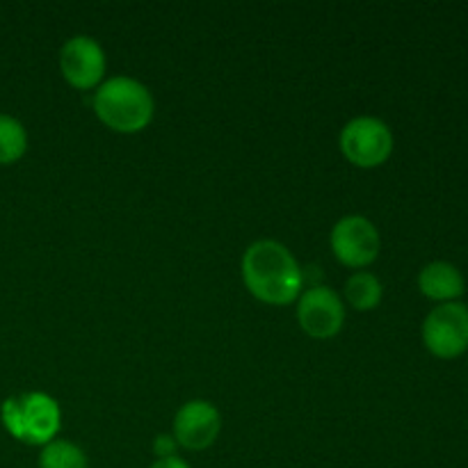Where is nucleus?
Instances as JSON below:
<instances>
[{"label":"nucleus","mask_w":468,"mask_h":468,"mask_svg":"<svg viewBox=\"0 0 468 468\" xmlns=\"http://www.w3.org/2000/svg\"><path fill=\"white\" fill-rule=\"evenodd\" d=\"M219 434V411L204 400H192L174 419V441L187 451H204Z\"/></svg>","instance_id":"obj_9"},{"label":"nucleus","mask_w":468,"mask_h":468,"mask_svg":"<svg viewBox=\"0 0 468 468\" xmlns=\"http://www.w3.org/2000/svg\"><path fill=\"white\" fill-rule=\"evenodd\" d=\"M27 135L18 119L0 114V165L16 163L26 154Z\"/></svg>","instance_id":"obj_12"},{"label":"nucleus","mask_w":468,"mask_h":468,"mask_svg":"<svg viewBox=\"0 0 468 468\" xmlns=\"http://www.w3.org/2000/svg\"><path fill=\"white\" fill-rule=\"evenodd\" d=\"M242 277L251 295L265 304H288L302 291L300 265L277 240H259L245 251Z\"/></svg>","instance_id":"obj_1"},{"label":"nucleus","mask_w":468,"mask_h":468,"mask_svg":"<svg viewBox=\"0 0 468 468\" xmlns=\"http://www.w3.org/2000/svg\"><path fill=\"white\" fill-rule=\"evenodd\" d=\"M3 423L23 443H50L59 430L58 402L46 393H26L3 405Z\"/></svg>","instance_id":"obj_3"},{"label":"nucleus","mask_w":468,"mask_h":468,"mask_svg":"<svg viewBox=\"0 0 468 468\" xmlns=\"http://www.w3.org/2000/svg\"><path fill=\"white\" fill-rule=\"evenodd\" d=\"M425 347L439 359H455L468 350V309L460 302L437 306L423 323Z\"/></svg>","instance_id":"obj_5"},{"label":"nucleus","mask_w":468,"mask_h":468,"mask_svg":"<svg viewBox=\"0 0 468 468\" xmlns=\"http://www.w3.org/2000/svg\"><path fill=\"white\" fill-rule=\"evenodd\" d=\"M420 292L430 300L439 302H452L464 292V277L460 270L443 261H434V263L425 265L419 274Z\"/></svg>","instance_id":"obj_10"},{"label":"nucleus","mask_w":468,"mask_h":468,"mask_svg":"<svg viewBox=\"0 0 468 468\" xmlns=\"http://www.w3.org/2000/svg\"><path fill=\"white\" fill-rule=\"evenodd\" d=\"M59 67L67 82H71L78 90H91L103 80L105 55L90 37H73L62 46Z\"/></svg>","instance_id":"obj_8"},{"label":"nucleus","mask_w":468,"mask_h":468,"mask_svg":"<svg viewBox=\"0 0 468 468\" xmlns=\"http://www.w3.org/2000/svg\"><path fill=\"white\" fill-rule=\"evenodd\" d=\"M101 122L117 133H137L154 117V99L142 82L133 78H110L94 96Z\"/></svg>","instance_id":"obj_2"},{"label":"nucleus","mask_w":468,"mask_h":468,"mask_svg":"<svg viewBox=\"0 0 468 468\" xmlns=\"http://www.w3.org/2000/svg\"><path fill=\"white\" fill-rule=\"evenodd\" d=\"M297 318L309 336L329 338L341 332L343 323H346V311H343L341 297L332 288L320 286L311 288L302 295Z\"/></svg>","instance_id":"obj_7"},{"label":"nucleus","mask_w":468,"mask_h":468,"mask_svg":"<svg viewBox=\"0 0 468 468\" xmlns=\"http://www.w3.org/2000/svg\"><path fill=\"white\" fill-rule=\"evenodd\" d=\"M39 468H87V460L80 448L73 443L50 441L41 452Z\"/></svg>","instance_id":"obj_13"},{"label":"nucleus","mask_w":468,"mask_h":468,"mask_svg":"<svg viewBox=\"0 0 468 468\" xmlns=\"http://www.w3.org/2000/svg\"><path fill=\"white\" fill-rule=\"evenodd\" d=\"M332 250L347 268H364L379 254V233L373 222L361 215L343 218L332 231Z\"/></svg>","instance_id":"obj_6"},{"label":"nucleus","mask_w":468,"mask_h":468,"mask_svg":"<svg viewBox=\"0 0 468 468\" xmlns=\"http://www.w3.org/2000/svg\"><path fill=\"white\" fill-rule=\"evenodd\" d=\"M174 448H176V441H174L172 437L155 439V455H158L160 460H167V457H172Z\"/></svg>","instance_id":"obj_14"},{"label":"nucleus","mask_w":468,"mask_h":468,"mask_svg":"<svg viewBox=\"0 0 468 468\" xmlns=\"http://www.w3.org/2000/svg\"><path fill=\"white\" fill-rule=\"evenodd\" d=\"M341 149L356 167H378L393 151V135L384 122L375 117H356L343 128Z\"/></svg>","instance_id":"obj_4"},{"label":"nucleus","mask_w":468,"mask_h":468,"mask_svg":"<svg viewBox=\"0 0 468 468\" xmlns=\"http://www.w3.org/2000/svg\"><path fill=\"white\" fill-rule=\"evenodd\" d=\"M151 468H190L186 462L176 460V457H167V460H158Z\"/></svg>","instance_id":"obj_15"},{"label":"nucleus","mask_w":468,"mask_h":468,"mask_svg":"<svg viewBox=\"0 0 468 468\" xmlns=\"http://www.w3.org/2000/svg\"><path fill=\"white\" fill-rule=\"evenodd\" d=\"M346 297L356 311H370L382 300V283L370 272L352 274L346 283Z\"/></svg>","instance_id":"obj_11"}]
</instances>
